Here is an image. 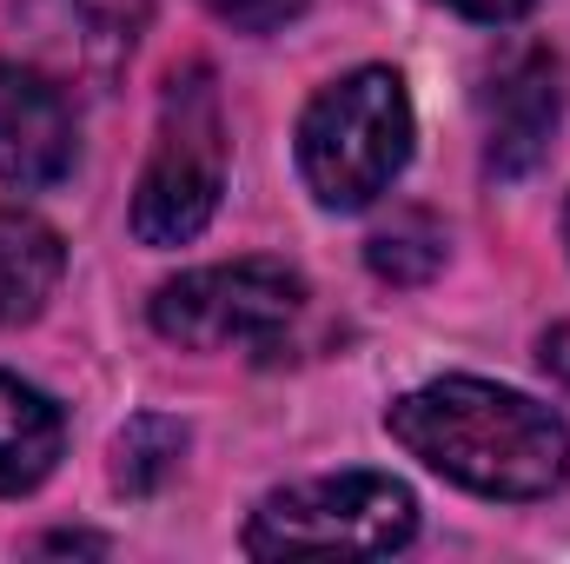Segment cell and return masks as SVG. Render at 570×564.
<instances>
[{"label":"cell","mask_w":570,"mask_h":564,"mask_svg":"<svg viewBox=\"0 0 570 564\" xmlns=\"http://www.w3.org/2000/svg\"><path fill=\"white\" fill-rule=\"evenodd\" d=\"M392 438L425 458L438 478L478 498H551L570 478V431L551 406L491 386V379H438L405 392L392 412Z\"/></svg>","instance_id":"6da1fadb"},{"label":"cell","mask_w":570,"mask_h":564,"mask_svg":"<svg viewBox=\"0 0 570 564\" xmlns=\"http://www.w3.org/2000/svg\"><path fill=\"white\" fill-rule=\"evenodd\" d=\"M412 159V94L392 67H358L312 94L298 120V173L318 206H372Z\"/></svg>","instance_id":"7a4b0ae2"},{"label":"cell","mask_w":570,"mask_h":564,"mask_svg":"<svg viewBox=\"0 0 570 564\" xmlns=\"http://www.w3.org/2000/svg\"><path fill=\"white\" fill-rule=\"evenodd\" d=\"M219 193H226V114L213 67L193 60L159 94V134L134 193V233L146 246H186L219 213Z\"/></svg>","instance_id":"3957f363"},{"label":"cell","mask_w":570,"mask_h":564,"mask_svg":"<svg viewBox=\"0 0 570 564\" xmlns=\"http://www.w3.org/2000/svg\"><path fill=\"white\" fill-rule=\"evenodd\" d=\"M412 532H419V498L399 478L338 471V478H305L273 492L246 525V552L253 558H385L412 545Z\"/></svg>","instance_id":"277c9868"},{"label":"cell","mask_w":570,"mask_h":564,"mask_svg":"<svg viewBox=\"0 0 570 564\" xmlns=\"http://www.w3.org/2000/svg\"><path fill=\"white\" fill-rule=\"evenodd\" d=\"M305 312V280L285 260H233L199 266L153 292V332L186 352H226V346H273Z\"/></svg>","instance_id":"5b68a950"},{"label":"cell","mask_w":570,"mask_h":564,"mask_svg":"<svg viewBox=\"0 0 570 564\" xmlns=\"http://www.w3.org/2000/svg\"><path fill=\"white\" fill-rule=\"evenodd\" d=\"M478 114H484V173L491 179L531 173L558 134V114H564L558 54L551 47H511L478 87Z\"/></svg>","instance_id":"8992f818"},{"label":"cell","mask_w":570,"mask_h":564,"mask_svg":"<svg viewBox=\"0 0 570 564\" xmlns=\"http://www.w3.org/2000/svg\"><path fill=\"white\" fill-rule=\"evenodd\" d=\"M73 173V107L67 94L20 60H0V186L47 193Z\"/></svg>","instance_id":"52a82bcc"},{"label":"cell","mask_w":570,"mask_h":564,"mask_svg":"<svg viewBox=\"0 0 570 564\" xmlns=\"http://www.w3.org/2000/svg\"><path fill=\"white\" fill-rule=\"evenodd\" d=\"M20 13L73 67H114L140 40L153 0H20Z\"/></svg>","instance_id":"ba28073f"},{"label":"cell","mask_w":570,"mask_h":564,"mask_svg":"<svg viewBox=\"0 0 570 564\" xmlns=\"http://www.w3.org/2000/svg\"><path fill=\"white\" fill-rule=\"evenodd\" d=\"M60 451H67L60 406L40 386L0 372V498H27L60 465Z\"/></svg>","instance_id":"9c48e42d"},{"label":"cell","mask_w":570,"mask_h":564,"mask_svg":"<svg viewBox=\"0 0 570 564\" xmlns=\"http://www.w3.org/2000/svg\"><path fill=\"white\" fill-rule=\"evenodd\" d=\"M67 273V246L53 226H40L33 213L0 206V332L40 319V305L53 299V285Z\"/></svg>","instance_id":"30bf717a"},{"label":"cell","mask_w":570,"mask_h":564,"mask_svg":"<svg viewBox=\"0 0 570 564\" xmlns=\"http://www.w3.org/2000/svg\"><path fill=\"white\" fill-rule=\"evenodd\" d=\"M179 451H186V425L159 419V412H140V419L114 438V485L127 498H153L179 471Z\"/></svg>","instance_id":"8fae6325"},{"label":"cell","mask_w":570,"mask_h":564,"mask_svg":"<svg viewBox=\"0 0 570 564\" xmlns=\"http://www.w3.org/2000/svg\"><path fill=\"white\" fill-rule=\"evenodd\" d=\"M365 266L392 285H425L444 266V226L431 213H419V206L392 213V226H379L365 240Z\"/></svg>","instance_id":"7c38bea8"},{"label":"cell","mask_w":570,"mask_h":564,"mask_svg":"<svg viewBox=\"0 0 570 564\" xmlns=\"http://www.w3.org/2000/svg\"><path fill=\"white\" fill-rule=\"evenodd\" d=\"M233 33H279L305 13V0H206Z\"/></svg>","instance_id":"4fadbf2b"},{"label":"cell","mask_w":570,"mask_h":564,"mask_svg":"<svg viewBox=\"0 0 570 564\" xmlns=\"http://www.w3.org/2000/svg\"><path fill=\"white\" fill-rule=\"evenodd\" d=\"M438 7H451L464 20H484V27H504V20H524L538 0H438Z\"/></svg>","instance_id":"5bb4252c"},{"label":"cell","mask_w":570,"mask_h":564,"mask_svg":"<svg viewBox=\"0 0 570 564\" xmlns=\"http://www.w3.org/2000/svg\"><path fill=\"white\" fill-rule=\"evenodd\" d=\"M538 359H544V372H551V379H558V386L570 392V319H564V325H551V332H544Z\"/></svg>","instance_id":"9a60e30c"},{"label":"cell","mask_w":570,"mask_h":564,"mask_svg":"<svg viewBox=\"0 0 570 564\" xmlns=\"http://www.w3.org/2000/svg\"><path fill=\"white\" fill-rule=\"evenodd\" d=\"M564 240H570V206H564Z\"/></svg>","instance_id":"2e32d148"}]
</instances>
